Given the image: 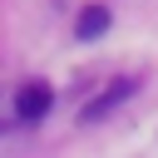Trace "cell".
<instances>
[{"label":"cell","instance_id":"6da1fadb","mask_svg":"<svg viewBox=\"0 0 158 158\" xmlns=\"http://www.w3.org/2000/svg\"><path fill=\"white\" fill-rule=\"evenodd\" d=\"M133 94H138V79H114L109 89H99V94L84 104V114H79V118H84V123H99V118H109L118 104H128Z\"/></svg>","mask_w":158,"mask_h":158},{"label":"cell","instance_id":"3957f363","mask_svg":"<svg viewBox=\"0 0 158 158\" xmlns=\"http://www.w3.org/2000/svg\"><path fill=\"white\" fill-rule=\"evenodd\" d=\"M104 30H109V10H104V5H89V10L79 15V25H74L79 40H99Z\"/></svg>","mask_w":158,"mask_h":158},{"label":"cell","instance_id":"7a4b0ae2","mask_svg":"<svg viewBox=\"0 0 158 158\" xmlns=\"http://www.w3.org/2000/svg\"><path fill=\"white\" fill-rule=\"evenodd\" d=\"M49 104H54V89H49L44 79H30V84H20V94H15V118H20V123H40V118L49 114Z\"/></svg>","mask_w":158,"mask_h":158}]
</instances>
